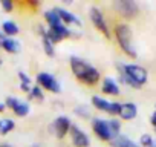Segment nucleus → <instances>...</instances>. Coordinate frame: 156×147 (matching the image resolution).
Segmentation results:
<instances>
[{
    "label": "nucleus",
    "mask_w": 156,
    "mask_h": 147,
    "mask_svg": "<svg viewBox=\"0 0 156 147\" xmlns=\"http://www.w3.org/2000/svg\"><path fill=\"white\" fill-rule=\"evenodd\" d=\"M70 67L72 72L75 74V77L89 86L95 84L100 80V72L94 66H90L89 63H86L84 60L78 57H70Z\"/></svg>",
    "instance_id": "1"
},
{
    "label": "nucleus",
    "mask_w": 156,
    "mask_h": 147,
    "mask_svg": "<svg viewBox=\"0 0 156 147\" xmlns=\"http://www.w3.org/2000/svg\"><path fill=\"white\" fill-rule=\"evenodd\" d=\"M121 67V78L122 81L129 83L132 88H141L147 81V70L138 64H126Z\"/></svg>",
    "instance_id": "2"
},
{
    "label": "nucleus",
    "mask_w": 156,
    "mask_h": 147,
    "mask_svg": "<svg viewBox=\"0 0 156 147\" xmlns=\"http://www.w3.org/2000/svg\"><path fill=\"white\" fill-rule=\"evenodd\" d=\"M115 37H116V41L118 45L121 46V49L132 58H136V51H135V46L132 43V37H133V32L130 29L129 25L126 23H119L116 25L115 28Z\"/></svg>",
    "instance_id": "3"
},
{
    "label": "nucleus",
    "mask_w": 156,
    "mask_h": 147,
    "mask_svg": "<svg viewBox=\"0 0 156 147\" xmlns=\"http://www.w3.org/2000/svg\"><path fill=\"white\" fill-rule=\"evenodd\" d=\"M37 83L40 88L52 92V94H58L61 92V88H60V83L51 75V74L48 72H40L38 75H37Z\"/></svg>",
    "instance_id": "4"
},
{
    "label": "nucleus",
    "mask_w": 156,
    "mask_h": 147,
    "mask_svg": "<svg viewBox=\"0 0 156 147\" xmlns=\"http://www.w3.org/2000/svg\"><path fill=\"white\" fill-rule=\"evenodd\" d=\"M92 129H94V132L98 135L100 139H103V141H112V139H113L112 130H110L109 123H107L106 120H101V118L92 120Z\"/></svg>",
    "instance_id": "5"
},
{
    "label": "nucleus",
    "mask_w": 156,
    "mask_h": 147,
    "mask_svg": "<svg viewBox=\"0 0 156 147\" xmlns=\"http://www.w3.org/2000/svg\"><path fill=\"white\" fill-rule=\"evenodd\" d=\"M113 8L124 17L130 19V17H135L138 14V5L132 0H116L113 3Z\"/></svg>",
    "instance_id": "6"
},
{
    "label": "nucleus",
    "mask_w": 156,
    "mask_h": 147,
    "mask_svg": "<svg viewBox=\"0 0 156 147\" xmlns=\"http://www.w3.org/2000/svg\"><path fill=\"white\" fill-rule=\"evenodd\" d=\"M89 17H90V20H92L94 26H95L98 31H101V32L109 38L110 32H109L107 23H106V20H104V17H103V13H101L98 8H90V11H89Z\"/></svg>",
    "instance_id": "7"
},
{
    "label": "nucleus",
    "mask_w": 156,
    "mask_h": 147,
    "mask_svg": "<svg viewBox=\"0 0 156 147\" xmlns=\"http://www.w3.org/2000/svg\"><path fill=\"white\" fill-rule=\"evenodd\" d=\"M70 139H72V144L75 147H89L90 145V139L89 136L81 130L78 129L76 126H70Z\"/></svg>",
    "instance_id": "8"
},
{
    "label": "nucleus",
    "mask_w": 156,
    "mask_h": 147,
    "mask_svg": "<svg viewBox=\"0 0 156 147\" xmlns=\"http://www.w3.org/2000/svg\"><path fill=\"white\" fill-rule=\"evenodd\" d=\"M70 34H72V32H70L64 25H61V26H58V28H49L44 35H46L52 43H58V41H61L63 38L69 37Z\"/></svg>",
    "instance_id": "9"
},
{
    "label": "nucleus",
    "mask_w": 156,
    "mask_h": 147,
    "mask_svg": "<svg viewBox=\"0 0 156 147\" xmlns=\"http://www.w3.org/2000/svg\"><path fill=\"white\" fill-rule=\"evenodd\" d=\"M70 121L67 117H58L54 121V129H55V135L58 138H64L67 135V132L70 130Z\"/></svg>",
    "instance_id": "10"
},
{
    "label": "nucleus",
    "mask_w": 156,
    "mask_h": 147,
    "mask_svg": "<svg viewBox=\"0 0 156 147\" xmlns=\"http://www.w3.org/2000/svg\"><path fill=\"white\" fill-rule=\"evenodd\" d=\"M138 115V107L133 103H124L121 104V110H119V117L122 120H133Z\"/></svg>",
    "instance_id": "11"
},
{
    "label": "nucleus",
    "mask_w": 156,
    "mask_h": 147,
    "mask_svg": "<svg viewBox=\"0 0 156 147\" xmlns=\"http://www.w3.org/2000/svg\"><path fill=\"white\" fill-rule=\"evenodd\" d=\"M0 48H2L5 52L8 54H17L20 52V43L14 38H9V37H5L2 41H0Z\"/></svg>",
    "instance_id": "12"
},
{
    "label": "nucleus",
    "mask_w": 156,
    "mask_h": 147,
    "mask_svg": "<svg viewBox=\"0 0 156 147\" xmlns=\"http://www.w3.org/2000/svg\"><path fill=\"white\" fill-rule=\"evenodd\" d=\"M101 91L104 92V94H107V95H118L119 94V86H118V83L113 80V78H104L103 80V88H101Z\"/></svg>",
    "instance_id": "13"
},
{
    "label": "nucleus",
    "mask_w": 156,
    "mask_h": 147,
    "mask_svg": "<svg viewBox=\"0 0 156 147\" xmlns=\"http://www.w3.org/2000/svg\"><path fill=\"white\" fill-rule=\"evenodd\" d=\"M0 31L3 32V35L5 37H14V35H17L19 34V26H17V23L16 22H12V20H6V22H3L2 23V28H0Z\"/></svg>",
    "instance_id": "14"
},
{
    "label": "nucleus",
    "mask_w": 156,
    "mask_h": 147,
    "mask_svg": "<svg viewBox=\"0 0 156 147\" xmlns=\"http://www.w3.org/2000/svg\"><path fill=\"white\" fill-rule=\"evenodd\" d=\"M55 13L58 14V17L61 19L63 23H67V25H70V23L80 25V20H78V17H75L72 13H69V11H66V9H63V8H55Z\"/></svg>",
    "instance_id": "15"
},
{
    "label": "nucleus",
    "mask_w": 156,
    "mask_h": 147,
    "mask_svg": "<svg viewBox=\"0 0 156 147\" xmlns=\"http://www.w3.org/2000/svg\"><path fill=\"white\" fill-rule=\"evenodd\" d=\"M110 144H112V147H139L136 142H133L132 139H129L127 136H122V135L115 136L110 141Z\"/></svg>",
    "instance_id": "16"
},
{
    "label": "nucleus",
    "mask_w": 156,
    "mask_h": 147,
    "mask_svg": "<svg viewBox=\"0 0 156 147\" xmlns=\"http://www.w3.org/2000/svg\"><path fill=\"white\" fill-rule=\"evenodd\" d=\"M44 19H46L49 28H58V26L63 25V22H61V19L58 17V14L55 13V9L46 11V13H44Z\"/></svg>",
    "instance_id": "17"
},
{
    "label": "nucleus",
    "mask_w": 156,
    "mask_h": 147,
    "mask_svg": "<svg viewBox=\"0 0 156 147\" xmlns=\"http://www.w3.org/2000/svg\"><path fill=\"white\" fill-rule=\"evenodd\" d=\"M14 127H16L14 120H11V118H3V120H0V135L9 133L11 130H14Z\"/></svg>",
    "instance_id": "18"
},
{
    "label": "nucleus",
    "mask_w": 156,
    "mask_h": 147,
    "mask_svg": "<svg viewBox=\"0 0 156 147\" xmlns=\"http://www.w3.org/2000/svg\"><path fill=\"white\" fill-rule=\"evenodd\" d=\"M92 104H94L97 109L104 110V112H107V110H109V107H110V103H109L107 100H104V98L98 97V95H94V97H92Z\"/></svg>",
    "instance_id": "19"
},
{
    "label": "nucleus",
    "mask_w": 156,
    "mask_h": 147,
    "mask_svg": "<svg viewBox=\"0 0 156 147\" xmlns=\"http://www.w3.org/2000/svg\"><path fill=\"white\" fill-rule=\"evenodd\" d=\"M12 112L17 115V117H26L29 113V104L25 103V101H19L16 104V107L12 109Z\"/></svg>",
    "instance_id": "20"
},
{
    "label": "nucleus",
    "mask_w": 156,
    "mask_h": 147,
    "mask_svg": "<svg viewBox=\"0 0 156 147\" xmlns=\"http://www.w3.org/2000/svg\"><path fill=\"white\" fill-rule=\"evenodd\" d=\"M41 41H43V49H44V52H46V55H49V57H54L55 55V49H54V43L46 37V35H43L41 37Z\"/></svg>",
    "instance_id": "21"
},
{
    "label": "nucleus",
    "mask_w": 156,
    "mask_h": 147,
    "mask_svg": "<svg viewBox=\"0 0 156 147\" xmlns=\"http://www.w3.org/2000/svg\"><path fill=\"white\" fill-rule=\"evenodd\" d=\"M29 97L34 100H38V101H43V98H44V95H43V92H41V88L40 86H32V89H31V92H29Z\"/></svg>",
    "instance_id": "22"
},
{
    "label": "nucleus",
    "mask_w": 156,
    "mask_h": 147,
    "mask_svg": "<svg viewBox=\"0 0 156 147\" xmlns=\"http://www.w3.org/2000/svg\"><path fill=\"white\" fill-rule=\"evenodd\" d=\"M107 123H109V127H110V130H112L113 138L118 136V135H119V130H121V124H119V121H118V120H109Z\"/></svg>",
    "instance_id": "23"
},
{
    "label": "nucleus",
    "mask_w": 156,
    "mask_h": 147,
    "mask_svg": "<svg viewBox=\"0 0 156 147\" xmlns=\"http://www.w3.org/2000/svg\"><path fill=\"white\" fill-rule=\"evenodd\" d=\"M139 144H141V147H151V145H153V139H151V136H150L148 133H145V135L141 136Z\"/></svg>",
    "instance_id": "24"
},
{
    "label": "nucleus",
    "mask_w": 156,
    "mask_h": 147,
    "mask_svg": "<svg viewBox=\"0 0 156 147\" xmlns=\"http://www.w3.org/2000/svg\"><path fill=\"white\" fill-rule=\"evenodd\" d=\"M119 110H121V104L119 103H110V107L107 110L109 115H119Z\"/></svg>",
    "instance_id": "25"
},
{
    "label": "nucleus",
    "mask_w": 156,
    "mask_h": 147,
    "mask_svg": "<svg viewBox=\"0 0 156 147\" xmlns=\"http://www.w3.org/2000/svg\"><path fill=\"white\" fill-rule=\"evenodd\" d=\"M0 5H2V8H3L5 13H11V11L14 9V3L11 2V0H2V2H0Z\"/></svg>",
    "instance_id": "26"
},
{
    "label": "nucleus",
    "mask_w": 156,
    "mask_h": 147,
    "mask_svg": "<svg viewBox=\"0 0 156 147\" xmlns=\"http://www.w3.org/2000/svg\"><path fill=\"white\" fill-rule=\"evenodd\" d=\"M75 113L87 118V117H89V109H87L86 106H78V107H75Z\"/></svg>",
    "instance_id": "27"
},
{
    "label": "nucleus",
    "mask_w": 156,
    "mask_h": 147,
    "mask_svg": "<svg viewBox=\"0 0 156 147\" xmlns=\"http://www.w3.org/2000/svg\"><path fill=\"white\" fill-rule=\"evenodd\" d=\"M19 101H20V100H19V98H16V97H8V98H6V101H5V104H6V107H9V109L12 110Z\"/></svg>",
    "instance_id": "28"
},
{
    "label": "nucleus",
    "mask_w": 156,
    "mask_h": 147,
    "mask_svg": "<svg viewBox=\"0 0 156 147\" xmlns=\"http://www.w3.org/2000/svg\"><path fill=\"white\" fill-rule=\"evenodd\" d=\"M19 78H20V83H26V84H31V78L26 75L25 72H19Z\"/></svg>",
    "instance_id": "29"
},
{
    "label": "nucleus",
    "mask_w": 156,
    "mask_h": 147,
    "mask_svg": "<svg viewBox=\"0 0 156 147\" xmlns=\"http://www.w3.org/2000/svg\"><path fill=\"white\" fill-rule=\"evenodd\" d=\"M150 123H151V126L156 129V110H154V113L151 115V120H150Z\"/></svg>",
    "instance_id": "30"
},
{
    "label": "nucleus",
    "mask_w": 156,
    "mask_h": 147,
    "mask_svg": "<svg viewBox=\"0 0 156 147\" xmlns=\"http://www.w3.org/2000/svg\"><path fill=\"white\" fill-rule=\"evenodd\" d=\"M5 109H6V104L5 103H0V113L5 112Z\"/></svg>",
    "instance_id": "31"
},
{
    "label": "nucleus",
    "mask_w": 156,
    "mask_h": 147,
    "mask_svg": "<svg viewBox=\"0 0 156 147\" xmlns=\"http://www.w3.org/2000/svg\"><path fill=\"white\" fill-rule=\"evenodd\" d=\"M3 38H5V35H3V32H2V31H0V41H2Z\"/></svg>",
    "instance_id": "32"
},
{
    "label": "nucleus",
    "mask_w": 156,
    "mask_h": 147,
    "mask_svg": "<svg viewBox=\"0 0 156 147\" xmlns=\"http://www.w3.org/2000/svg\"><path fill=\"white\" fill-rule=\"evenodd\" d=\"M0 147H12L11 144H0Z\"/></svg>",
    "instance_id": "33"
},
{
    "label": "nucleus",
    "mask_w": 156,
    "mask_h": 147,
    "mask_svg": "<svg viewBox=\"0 0 156 147\" xmlns=\"http://www.w3.org/2000/svg\"><path fill=\"white\" fill-rule=\"evenodd\" d=\"M31 147H41V145H38V144H34V145H31Z\"/></svg>",
    "instance_id": "34"
},
{
    "label": "nucleus",
    "mask_w": 156,
    "mask_h": 147,
    "mask_svg": "<svg viewBox=\"0 0 156 147\" xmlns=\"http://www.w3.org/2000/svg\"><path fill=\"white\" fill-rule=\"evenodd\" d=\"M151 147H156V141H153V145Z\"/></svg>",
    "instance_id": "35"
},
{
    "label": "nucleus",
    "mask_w": 156,
    "mask_h": 147,
    "mask_svg": "<svg viewBox=\"0 0 156 147\" xmlns=\"http://www.w3.org/2000/svg\"><path fill=\"white\" fill-rule=\"evenodd\" d=\"M2 63H3V61H2V58H0V66H2Z\"/></svg>",
    "instance_id": "36"
}]
</instances>
